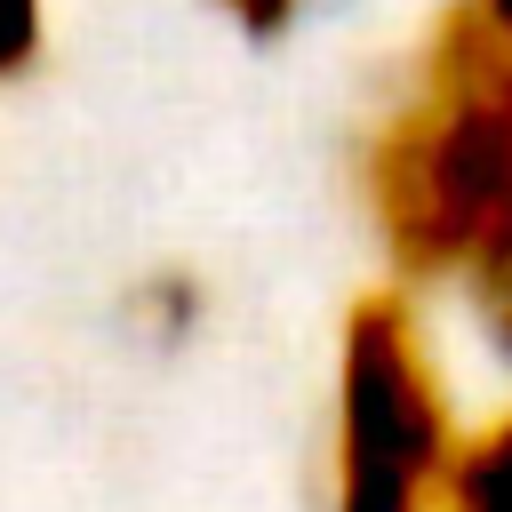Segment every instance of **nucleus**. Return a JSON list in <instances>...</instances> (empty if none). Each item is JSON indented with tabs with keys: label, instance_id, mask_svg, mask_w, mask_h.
<instances>
[{
	"label": "nucleus",
	"instance_id": "nucleus-3",
	"mask_svg": "<svg viewBox=\"0 0 512 512\" xmlns=\"http://www.w3.org/2000/svg\"><path fill=\"white\" fill-rule=\"evenodd\" d=\"M440 512H512V408L496 424H480L472 440H456Z\"/></svg>",
	"mask_w": 512,
	"mask_h": 512
},
{
	"label": "nucleus",
	"instance_id": "nucleus-2",
	"mask_svg": "<svg viewBox=\"0 0 512 512\" xmlns=\"http://www.w3.org/2000/svg\"><path fill=\"white\" fill-rule=\"evenodd\" d=\"M456 440L408 296H360L336 344V512H440Z\"/></svg>",
	"mask_w": 512,
	"mask_h": 512
},
{
	"label": "nucleus",
	"instance_id": "nucleus-4",
	"mask_svg": "<svg viewBox=\"0 0 512 512\" xmlns=\"http://www.w3.org/2000/svg\"><path fill=\"white\" fill-rule=\"evenodd\" d=\"M40 16H48V0H0V80H16V72L32 64Z\"/></svg>",
	"mask_w": 512,
	"mask_h": 512
},
{
	"label": "nucleus",
	"instance_id": "nucleus-5",
	"mask_svg": "<svg viewBox=\"0 0 512 512\" xmlns=\"http://www.w3.org/2000/svg\"><path fill=\"white\" fill-rule=\"evenodd\" d=\"M216 8H224L240 32L272 40V32H288V24H296V8H304V0H216Z\"/></svg>",
	"mask_w": 512,
	"mask_h": 512
},
{
	"label": "nucleus",
	"instance_id": "nucleus-1",
	"mask_svg": "<svg viewBox=\"0 0 512 512\" xmlns=\"http://www.w3.org/2000/svg\"><path fill=\"white\" fill-rule=\"evenodd\" d=\"M368 208L392 264L456 288L496 344H512V32L456 0L408 96L368 144Z\"/></svg>",
	"mask_w": 512,
	"mask_h": 512
},
{
	"label": "nucleus",
	"instance_id": "nucleus-6",
	"mask_svg": "<svg viewBox=\"0 0 512 512\" xmlns=\"http://www.w3.org/2000/svg\"><path fill=\"white\" fill-rule=\"evenodd\" d=\"M472 8H480V16H496V24L512 32V0H472Z\"/></svg>",
	"mask_w": 512,
	"mask_h": 512
}]
</instances>
